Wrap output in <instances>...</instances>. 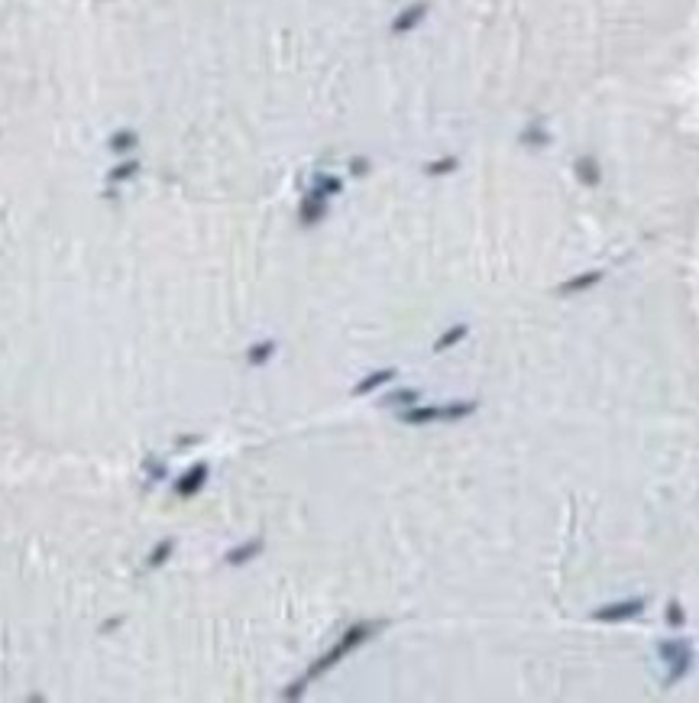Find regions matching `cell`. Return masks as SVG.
<instances>
[{
    "label": "cell",
    "mask_w": 699,
    "mask_h": 703,
    "mask_svg": "<svg viewBox=\"0 0 699 703\" xmlns=\"http://www.w3.org/2000/svg\"><path fill=\"white\" fill-rule=\"evenodd\" d=\"M140 172V162L136 159H123V162H117L111 172H107V182L111 185H120V182H130V178Z\"/></svg>",
    "instance_id": "obj_13"
},
{
    "label": "cell",
    "mask_w": 699,
    "mask_h": 703,
    "mask_svg": "<svg viewBox=\"0 0 699 703\" xmlns=\"http://www.w3.org/2000/svg\"><path fill=\"white\" fill-rule=\"evenodd\" d=\"M366 169H369V162H363V159H353V172H357V176H363Z\"/></svg>",
    "instance_id": "obj_22"
},
{
    "label": "cell",
    "mask_w": 699,
    "mask_h": 703,
    "mask_svg": "<svg viewBox=\"0 0 699 703\" xmlns=\"http://www.w3.org/2000/svg\"><path fill=\"white\" fill-rule=\"evenodd\" d=\"M275 353V340H262V344H252L250 353H246V360H250V366H262L269 363Z\"/></svg>",
    "instance_id": "obj_16"
},
{
    "label": "cell",
    "mask_w": 699,
    "mask_h": 703,
    "mask_svg": "<svg viewBox=\"0 0 699 703\" xmlns=\"http://www.w3.org/2000/svg\"><path fill=\"white\" fill-rule=\"evenodd\" d=\"M648 610V600L635 597V600H622V603H608L599 606L593 612V622H628V619H638L641 612Z\"/></svg>",
    "instance_id": "obj_4"
},
{
    "label": "cell",
    "mask_w": 699,
    "mask_h": 703,
    "mask_svg": "<svg viewBox=\"0 0 699 703\" xmlns=\"http://www.w3.org/2000/svg\"><path fill=\"white\" fill-rule=\"evenodd\" d=\"M210 477V467L204 464H195L191 470L182 473V480H175V496H182V500H191V496H198V492L204 490V483H208Z\"/></svg>",
    "instance_id": "obj_5"
},
{
    "label": "cell",
    "mask_w": 699,
    "mask_h": 703,
    "mask_svg": "<svg viewBox=\"0 0 699 703\" xmlns=\"http://www.w3.org/2000/svg\"><path fill=\"white\" fill-rule=\"evenodd\" d=\"M340 178H334V176H317L315 178V188L311 191H317V195H324V198H330V195H340Z\"/></svg>",
    "instance_id": "obj_17"
},
{
    "label": "cell",
    "mask_w": 699,
    "mask_h": 703,
    "mask_svg": "<svg viewBox=\"0 0 699 703\" xmlns=\"http://www.w3.org/2000/svg\"><path fill=\"white\" fill-rule=\"evenodd\" d=\"M395 376H399V370H395V366H385V370H376V373H369V376H366V380H359L357 386H353V395H357V399H359V395L376 393L379 386H385V383H392V380H395Z\"/></svg>",
    "instance_id": "obj_10"
},
{
    "label": "cell",
    "mask_w": 699,
    "mask_h": 703,
    "mask_svg": "<svg viewBox=\"0 0 699 703\" xmlns=\"http://www.w3.org/2000/svg\"><path fill=\"white\" fill-rule=\"evenodd\" d=\"M424 14H427V0H418V4L405 7L399 16H395V20H392V33L402 36V33H408V29H414L421 20H424Z\"/></svg>",
    "instance_id": "obj_9"
},
{
    "label": "cell",
    "mask_w": 699,
    "mask_h": 703,
    "mask_svg": "<svg viewBox=\"0 0 699 703\" xmlns=\"http://www.w3.org/2000/svg\"><path fill=\"white\" fill-rule=\"evenodd\" d=\"M602 279H606V273H602V269H586V273L573 275V279L560 282V285H557V295H560V298L580 295V292H589V288H596Z\"/></svg>",
    "instance_id": "obj_6"
},
{
    "label": "cell",
    "mask_w": 699,
    "mask_h": 703,
    "mask_svg": "<svg viewBox=\"0 0 699 703\" xmlns=\"http://www.w3.org/2000/svg\"><path fill=\"white\" fill-rule=\"evenodd\" d=\"M262 548H266V538H262V535H256V538L243 542L240 548L227 551V564H230V567H243V564H250L252 557L262 555Z\"/></svg>",
    "instance_id": "obj_8"
},
{
    "label": "cell",
    "mask_w": 699,
    "mask_h": 703,
    "mask_svg": "<svg viewBox=\"0 0 699 703\" xmlns=\"http://www.w3.org/2000/svg\"><path fill=\"white\" fill-rule=\"evenodd\" d=\"M305 687H308V677H301V681H295L288 690H282V697H285V700H298V697L305 694Z\"/></svg>",
    "instance_id": "obj_21"
},
{
    "label": "cell",
    "mask_w": 699,
    "mask_h": 703,
    "mask_svg": "<svg viewBox=\"0 0 699 703\" xmlns=\"http://www.w3.org/2000/svg\"><path fill=\"white\" fill-rule=\"evenodd\" d=\"M414 402H421L418 389H395V393L385 395V405H392V408H408V405H414Z\"/></svg>",
    "instance_id": "obj_15"
},
{
    "label": "cell",
    "mask_w": 699,
    "mask_h": 703,
    "mask_svg": "<svg viewBox=\"0 0 699 703\" xmlns=\"http://www.w3.org/2000/svg\"><path fill=\"white\" fill-rule=\"evenodd\" d=\"M456 166H460V162H456L454 156H447V159H441V162H431L424 172H427V176H447V172H454Z\"/></svg>",
    "instance_id": "obj_20"
},
{
    "label": "cell",
    "mask_w": 699,
    "mask_h": 703,
    "mask_svg": "<svg viewBox=\"0 0 699 703\" xmlns=\"http://www.w3.org/2000/svg\"><path fill=\"white\" fill-rule=\"evenodd\" d=\"M667 622H670V626H677V629L686 626V612H683V606H680L677 600H670V603H667Z\"/></svg>",
    "instance_id": "obj_19"
},
{
    "label": "cell",
    "mask_w": 699,
    "mask_h": 703,
    "mask_svg": "<svg viewBox=\"0 0 699 703\" xmlns=\"http://www.w3.org/2000/svg\"><path fill=\"white\" fill-rule=\"evenodd\" d=\"M479 408L476 399H456V402H444V405H408L399 412V418L412 428H424L431 422H460V418H469Z\"/></svg>",
    "instance_id": "obj_2"
},
{
    "label": "cell",
    "mask_w": 699,
    "mask_h": 703,
    "mask_svg": "<svg viewBox=\"0 0 699 703\" xmlns=\"http://www.w3.org/2000/svg\"><path fill=\"white\" fill-rule=\"evenodd\" d=\"M382 626H385V622H379V619H369V622H357V626H350L347 632L340 635V642H337V645L330 648V652H324L321 658H317L315 664H311L308 674H305V677H308V681H315V677L327 674V671H330V668H337V664H340V661L347 658L350 652H357V648L363 645V642H369Z\"/></svg>",
    "instance_id": "obj_1"
},
{
    "label": "cell",
    "mask_w": 699,
    "mask_h": 703,
    "mask_svg": "<svg viewBox=\"0 0 699 703\" xmlns=\"http://www.w3.org/2000/svg\"><path fill=\"white\" fill-rule=\"evenodd\" d=\"M658 654H660V661L667 664L664 687H673L677 681H683V677L693 671V661H696V652H693L690 639H664V642H658Z\"/></svg>",
    "instance_id": "obj_3"
},
{
    "label": "cell",
    "mask_w": 699,
    "mask_h": 703,
    "mask_svg": "<svg viewBox=\"0 0 699 703\" xmlns=\"http://www.w3.org/2000/svg\"><path fill=\"white\" fill-rule=\"evenodd\" d=\"M466 334H469V324H454V328H447L441 338L434 340V353H444V350H450V347H456Z\"/></svg>",
    "instance_id": "obj_11"
},
{
    "label": "cell",
    "mask_w": 699,
    "mask_h": 703,
    "mask_svg": "<svg viewBox=\"0 0 699 703\" xmlns=\"http://www.w3.org/2000/svg\"><path fill=\"white\" fill-rule=\"evenodd\" d=\"M324 214H327V198L317 195V191H308V195H305V201H301V211H298L301 224H305V227L321 224Z\"/></svg>",
    "instance_id": "obj_7"
},
{
    "label": "cell",
    "mask_w": 699,
    "mask_h": 703,
    "mask_svg": "<svg viewBox=\"0 0 699 703\" xmlns=\"http://www.w3.org/2000/svg\"><path fill=\"white\" fill-rule=\"evenodd\" d=\"M576 176H580L586 185H599V169H596V162L589 159V156H583V159L576 162Z\"/></svg>",
    "instance_id": "obj_18"
},
{
    "label": "cell",
    "mask_w": 699,
    "mask_h": 703,
    "mask_svg": "<svg viewBox=\"0 0 699 703\" xmlns=\"http://www.w3.org/2000/svg\"><path fill=\"white\" fill-rule=\"evenodd\" d=\"M172 551H175V538H162L159 545H155L153 551H149V557H146V570H153V567H162V564L172 557Z\"/></svg>",
    "instance_id": "obj_14"
},
{
    "label": "cell",
    "mask_w": 699,
    "mask_h": 703,
    "mask_svg": "<svg viewBox=\"0 0 699 703\" xmlns=\"http://www.w3.org/2000/svg\"><path fill=\"white\" fill-rule=\"evenodd\" d=\"M107 146H111V153H130V149H136V146H140V133H136V130H117V133H113L111 136V143H107Z\"/></svg>",
    "instance_id": "obj_12"
}]
</instances>
